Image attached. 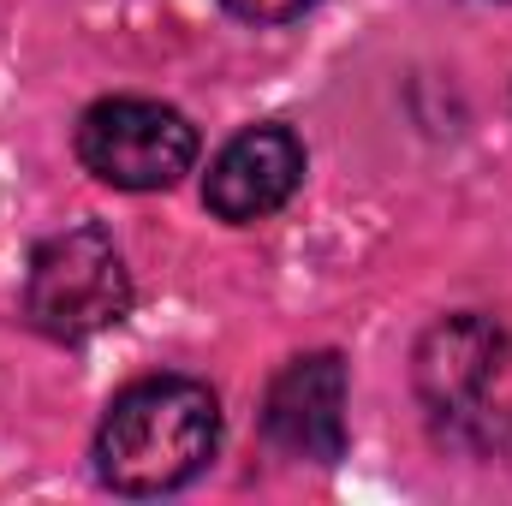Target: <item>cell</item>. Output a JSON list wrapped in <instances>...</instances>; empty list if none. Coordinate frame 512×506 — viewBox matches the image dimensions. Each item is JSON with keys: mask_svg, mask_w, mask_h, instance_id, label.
<instances>
[{"mask_svg": "<svg viewBox=\"0 0 512 506\" xmlns=\"http://www.w3.org/2000/svg\"><path fill=\"white\" fill-rule=\"evenodd\" d=\"M221 447V405L191 376H143L102 411L96 429V477L114 495H173Z\"/></svg>", "mask_w": 512, "mask_h": 506, "instance_id": "cell-1", "label": "cell"}, {"mask_svg": "<svg viewBox=\"0 0 512 506\" xmlns=\"http://www.w3.org/2000/svg\"><path fill=\"white\" fill-rule=\"evenodd\" d=\"M131 310V274L126 256L102 227H66L42 239L24 274V316L48 340H90Z\"/></svg>", "mask_w": 512, "mask_h": 506, "instance_id": "cell-2", "label": "cell"}, {"mask_svg": "<svg viewBox=\"0 0 512 506\" xmlns=\"http://www.w3.org/2000/svg\"><path fill=\"white\" fill-rule=\"evenodd\" d=\"M78 161L114 191H167L197 161V126L149 96H108L78 120Z\"/></svg>", "mask_w": 512, "mask_h": 506, "instance_id": "cell-3", "label": "cell"}, {"mask_svg": "<svg viewBox=\"0 0 512 506\" xmlns=\"http://www.w3.org/2000/svg\"><path fill=\"white\" fill-rule=\"evenodd\" d=\"M262 429L286 459L334 465L346 453V364H340V352L292 358L268 381Z\"/></svg>", "mask_w": 512, "mask_h": 506, "instance_id": "cell-4", "label": "cell"}, {"mask_svg": "<svg viewBox=\"0 0 512 506\" xmlns=\"http://www.w3.org/2000/svg\"><path fill=\"white\" fill-rule=\"evenodd\" d=\"M304 179V143L286 126H245L221 143V155L203 173V203L227 227L268 221Z\"/></svg>", "mask_w": 512, "mask_h": 506, "instance_id": "cell-5", "label": "cell"}, {"mask_svg": "<svg viewBox=\"0 0 512 506\" xmlns=\"http://www.w3.org/2000/svg\"><path fill=\"white\" fill-rule=\"evenodd\" d=\"M501 376H507V334L483 316H453L429 328V340L417 346V393L447 423L483 417Z\"/></svg>", "mask_w": 512, "mask_h": 506, "instance_id": "cell-6", "label": "cell"}, {"mask_svg": "<svg viewBox=\"0 0 512 506\" xmlns=\"http://www.w3.org/2000/svg\"><path fill=\"white\" fill-rule=\"evenodd\" d=\"M227 12H239V18H251V24H286V18H298L310 0H221Z\"/></svg>", "mask_w": 512, "mask_h": 506, "instance_id": "cell-7", "label": "cell"}]
</instances>
